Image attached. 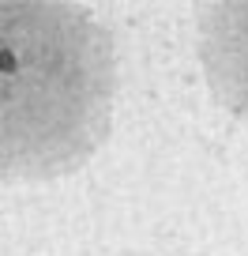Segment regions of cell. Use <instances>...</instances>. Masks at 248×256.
<instances>
[{"instance_id": "cell-1", "label": "cell", "mask_w": 248, "mask_h": 256, "mask_svg": "<svg viewBox=\"0 0 248 256\" xmlns=\"http://www.w3.org/2000/svg\"><path fill=\"white\" fill-rule=\"evenodd\" d=\"M15 68H19L15 49H11V46H4V49H0V72H4V76H15Z\"/></svg>"}]
</instances>
